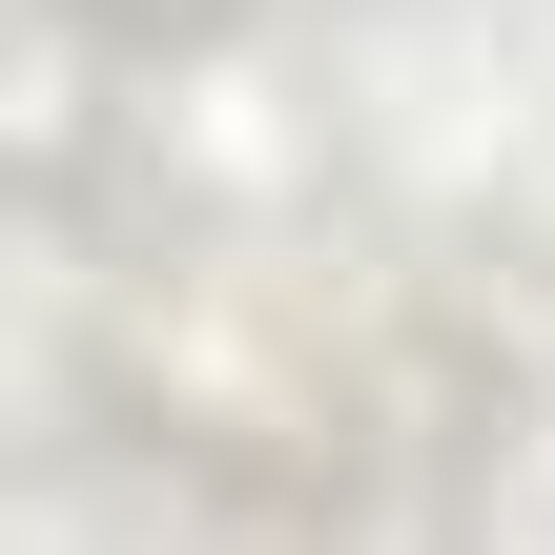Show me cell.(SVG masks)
<instances>
[{
    "label": "cell",
    "mask_w": 555,
    "mask_h": 555,
    "mask_svg": "<svg viewBox=\"0 0 555 555\" xmlns=\"http://www.w3.org/2000/svg\"><path fill=\"white\" fill-rule=\"evenodd\" d=\"M144 144H165V185H206V206H288V185H309V103H288V62H247V41H165V62H144Z\"/></svg>",
    "instance_id": "1"
},
{
    "label": "cell",
    "mask_w": 555,
    "mask_h": 555,
    "mask_svg": "<svg viewBox=\"0 0 555 555\" xmlns=\"http://www.w3.org/2000/svg\"><path fill=\"white\" fill-rule=\"evenodd\" d=\"M103 124V82H82V21L62 0H0V165H62Z\"/></svg>",
    "instance_id": "2"
}]
</instances>
